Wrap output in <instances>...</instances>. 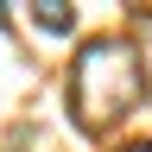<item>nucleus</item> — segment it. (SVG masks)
I'll return each mask as SVG.
<instances>
[{
    "mask_svg": "<svg viewBox=\"0 0 152 152\" xmlns=\"http://www.w3.org/2000/svg\"><path fill=\"white\" fill-rule=\"evenodd\" d=\"M70 102L83 114V127H108L121 108L140 102V57L121 38H95V45L76 57V76H70Z\"/></svg>",
    "mask_w": 152,
    "mask_h": 152,
    "instance_id": "f257e3e1",
    "label": "nucleus"
},
{
    "mask_svg": "<svg viewBox=\"0 0 152 152\" xmlns=\"http://www.w3.org/2000/svg\"><path fill=\"white\" fill-rule=\"evenodd\" d=\"M32 19H38V26H45V32H70V26H76V13L64 7V0H45V7H38Z\"/></svg>",
    "mask_w": 152,
    "mask_h": 152,
    "instance_id": "f03ea898",
    "label": "nucleus"
},
{
    "mask_svg": "<svg viewBox=\"0 0 152 152\" xmlns=\"http://www.w3.org/2000/svg\"><path fill=\"white\" fill-rule=\"evenodd\" d=\"M121 152H152V140H133V146H121Z\"/></svg>",
    "mask_w": 152,
    "mask_h": 152,
    "instance_id": "7ed1b4c3",
    "label": "nucleus"
}]
</instances>
